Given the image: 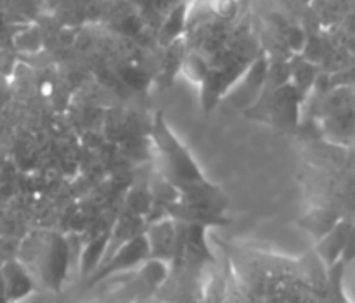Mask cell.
I'll return each mask as SVG.
<instances>
[{
  "label": "cell",
  "mask_w": 355,
  "mask_h": 303,
  "mask_svg": "<svg viewBox=\"0 0 355 303\" xmlns=\"http://www.w3.org/2000/svg\"><path fill=\"white\" fill-rule=\"evenodd\" d=\"M153 137H155L156 148H158L159 165H162L163 175L175 189L182 191L186 187L200 186V184L208 182L201 175V172L198 170L196 163L193 162L189 153L182 148V144L168 130L162 114L156 116L155 127H153Z\"/></svg>",
  "instance_id": "1"
},
{
  "label": "cell",
  "mask_w": 355,
  "mask_h": 303,
  "mask_svg": "<svg viewBox=\"0 0 355 303\" xmlns=\"http://www.w3.org/2000/svg\"><path fill=\"white\" fill-rule=\"evenodd\" d=\"M26 262L37 269L38 276L52 288H59L69 266V245L54 232H38L23 246Z\"/></svg>",
  "instance_id": "2"
},
{
  "label": "cell",
  "mask_w": 355,
  "mask_h": 303,
  "mask_svg": "<svg viewBox=\"0 0 355 303\" xmlns=\"http://www.w3.org/2000/svg\"><path fill=\"white\" fill-rule=\"evenodd\" d=\"M149 257V245L148 239L144 234H139L137 238H134L132 241L125 243L120 248L116 250L113 257L110 259V262L104 263L101 267L99 276H96L94 279H101V277H107L110 274L116 272V270L130 269V267L137 266L141 260L148 259Z\"/></svg>",
  "instance_id": "3"
},
{
  "label": "cell",
  "mask_w": 355,
  "mask_h": 303,
  "mask_svg": "<svg viewBox=\"0 0 355 303\" xmlns=\"http://www.w3.org/2000/svg\"><path fill=\"white\" fill-rule=\"evenodd\" d=\"M146 239L149 245V257L153 259H170L179 246V234L172 220H162L153 225Z\"/></svg>",
  "instance_id": "4"
},
{
  "label": "cell",
  "mask_w": 355,
  "mask_h": 303,
  "mask_svg": "<svg viewBox=\"0 0 355 303\" xmlns=\"http://www.w3.org/2000/svg\"><path fill=\"white\" fill-rule=\"evenodd\" d=\"M350 232H352L350 225L343 224L342 222V224L336 225L335 229H331V231L324 236V239H322L319 250H321L322 257H324L328 262H333V260H335L340 253L345 252Z\"/></svg>",
  "instance_id": "5"
},
{
  "label": "cell",
  "mask_w": 355,
  "mask_h": 303,
  "mask_svg": "<svg viewBox=\"0 0 355 303\" xmlns=\"http://www.w3.org/2000/svg\"><path fill=\"white\" fill-rule=\"evenodd\" d=\"M3 286H6L9 297L19 298L30 291V277L24 274V270L19 266L7 263L6 269H3Z\"/></svg>",
  "instance_id": "6"
},
{
  "label": "cell",
  "mask_w": 355,
  "mask_h": 303,
  "mask_svg": "<svg viewBox=\"0 0 355 303\" xmlns=\"http://www.w3.org/2000/svg\"><path fill=\"white\" fill-rule=\"evenodd\" d=\"M107 239H110V236L104 234L103 238L96 239V241H92V245L87 246L85 252L82 253V272L83 274H90L94 269H96L97 263H99V260L103 259L104 253H106Z\"/></svg>",
  "instance_id": "7"
},
{
  "label": "cell",
  "mask_w": 355,
  "mask_h": 303,
  "mask_svg": "<svg viewBox=\"0 0 355 303\" xmlns=\"http://www.w3.org/2000/svg\"><path fill=\"white\" fill-rule=\"evenodd\" d=\"M182 66L186 75L189 76L191 80H194V82H203V80H207L208 76L207 62H205L201 58H198V55H191V58H187Z\"/></svg>",
  "instance_id": "8"
},
{
  "label": "cell",
  "mask_w": 355,
  "mask_h": 303,
  "mask_svg": "<svg viewBox=\"0 0 355 303\" xmlns=\"http://www.w3.org/2000/svg\"><path fill=\"white\" fill-rule=\"evenodd\" d=\"M288 42H290V47L293 51H302L305 45V33L302 30H298V28H293L290 31V35H288Z\"/></svg>",
  "instance_id": "9"
}]
</instances>
